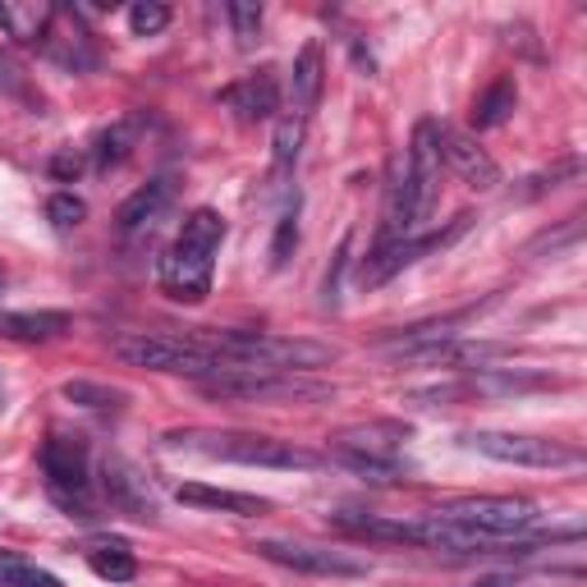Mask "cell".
<instances>
[{
  "instance_id": "cell-1",
  "label": "cell",
  "mask_w": 587,
  "mask_h": 587,
  "mask_svg": "<svg viewBox=\"0 0 587 587\" xmlns=\"http://www.w3.org/2000/svg\"><path fill=\"white\" fill-rule=\"evenodd\" d=\"M216 368H257V372H307L335 359L331 344L317 340H290V335H262V331H207L193 335Z\"/></svg>"
},
{
  "instance_id": "cell-2",
  "label": "cell",
  "mask_w": 587,
  "mask_h": 587,
  "mask_svg": "<svg viewBox=\"0 0 587 587\" xmlns=\"http://www.w3.org/2000/svg\"><path fill=\"white\" fill-rule=\"evenodd\" d=\"M225 239V221L221 212L212 207H198L179 239L170 244V253L162 257V290L175 299V303H203L212 294V262H216V248Z\"/></svg>"
},
{
  "instance_id": "cell-3",
  "label": "cell",
  "mask_w": 587,
  "mask_h": 587,
  "mask_svg": "<svg viewBox=\"0 0 587 587\" xmlns=\"http://www.w3.org/2000/svg\"><path fill=\"white\" fill-rule=\"evenodd\" d=\"M170 450H188L203 459H225V463H248V468H317L322 459L276 437H257V432H170Z\"/></svg>"
},
{
  "instance_id": "cell-4",
  "label": "cell",
  "mask_w": 587,
  "mask_h": 587,
  "mask_svg": "<svg viewBox=\"0 0 587 587\" xmlns=\"http://www.w3.org/2000/svg\"><path fill=\"white\" fill-rule=\"evenodd\" d=\"M115 359L147 372H175V376H207L216 372V359L193 335H166V331H129L110 344Z\"/></svg>"
},
{
  "instance_id": "cell-5",
  "label": "cell",
  "mask_w": 587,
  "mask_h": 587,
  "mask_svg": "<svg viewBox=\"0 0 587 587\" xmlns=\"http://www.w3.org/2000/svg\"><path fill=\"white\" fill-rule=\"evenodd\" d=\"M207 400H322L326 385H307L294 372H257V368H216L198 376Z\"/></svg>"
},
{
  "instance_id": "cell-6",
  "label": "cell",
  "mask_w": 587,
  "mask_h": 587,
  "mask_svg": "<svg viewBox=\"0 0 587 587\" xmlns=\"http://www.w3.org/2000/svg\"><path fill=\"white\" fill-rule=\"evenodd\" d=\"M463 528H473L482 537H496V541H515L524 537L528 528L541 524V510L532 500H515V496H478V500H459V505H446L437 510Z\"/></svg>"
},
{
  "instance_id": "cell-7",
  "label": "cell",
  "mask_w": 587,
  "mask_h": 587,
  "mask_svg": "<svg viewBox=\"0 0 587 587\" xmlns=\"http://www.w3.org/2000/svg\"><path fill=\"white\" fill-rule=\"evenodd\" d=\"M42 473L51 482V496L74 519H92L88 510V441L84 437H47L42 446Z\"/></svg>"
},
{
  "instance_id": "cell-8",
  "label": "cell",
  "mask_w": 587,
  "mask_h": 587,
  "mask_svg": "<svg viewBox=\"0 0 587 587\" xmlns=\"http://www.w3.org/2000/svg\"><path fill=\"white\" fill-rule=\"evenodd\" d=\"M404 188H409V225H427L441 198V143H437V120H418L409 162H404Z\"/></svg>"
},
{
  "instance_id": "cell-9",
  "label": "cell",
  "mask_w": 587,
  "mask_h": 587,
  "mask_svg": "<svg viewBox=\"0 0 587 587\" xmlns=\"http://www.w3.org/2000/svg\"><path fill=\"white\" fill-rule=\"evenodd\" d=\"M478 454L496 463H515V468H569L578 463V450L565 441H546V437H515V432H473L463 437Z\"/></svg>"
},
{
  "instance_id": "cell-10",
  "label": "cell",
  "mask_w": 587,
  "mask_h": 587,
  "mask_svg": "<svg viewBox=\"0 0 587 587\" xmlns=\"http://www.w3.org/2000/svg\"><path fill=\"white\" fill-rule=\"evenodd\" d=\"M468 221L473 216H454V225L450 229H437V234H422V239H390V244H376L372 253H368V262H363V271H359V285L363 290H376V285H385L395 271H404L409 262H418L422 253H437V248H450L459 234L468 229Z\"/></svg>"
},
{
  "instance_id": "cell-11",
  "label": "cell",
  "mask_w": 587,
  "mask_h": 587,
  "mask_svg": "<svg viewBox=\"0 0 587 587\" xmlns=\"http://www.w3.org/2000/svg\"><path fill=\"white\" fill-rule=\"evenodd\" d=\"M253 551L271 565H285V569H299V574H322V578H363L368 574V560L349 556V551H331V546H303V541H257Z\"/></svg>"
},
{
  "instance_id": "cell-12",
  "label": "cell",
  "mask_w": 587,
  "mask_h": 587,
  "mask_svg": "<svg viewBox=\"0 0 587 587\" xmlns=\"http://www.w3.org/2000/svg\"><path fill=\"white\" fill-rule=\"evenodd\" d=\"M437 143H441V162L454 166V175L468 184V188H496L500 184V166L491 162V156L450 125H437Z\"/></svg>"
},
{
  "instance_id": "cell-13",
  "label": "cell",
  "mask_w": 587,
  "mask_h": 587,
  "mask_svg": "<svg viewBox=\"0 0 587 587\" xmlns=\"http://www.w3.org/2000/svg\"><path fill=\"white\" fill-rule=\"evenodd\" d=\"M101 482H106V496H110L115 510H125V515H134V519H151V515H156L151 487H147V478L138 473V468H134L129 459L106 454V463H101Z\"/></svg>"
},
{
  "instance_id": "cell-14",
  "label": "cell",
  "mask_w": 587,
  "mask_h": 587,
  "mask_svg": "<svg viewBox=\"0 0 587 587\" xmlns=\"http://www.w3.org/2000/svg\"><path fill=\"white\" fill-rule=\"evenodd\" d=\"M175 198V179L170 175H156L151 184H143L134 198L120 203V212H115V229L120 234H138V229H151L156 221H162V212L170 207Z\"/></svg>"
},
{
  "instance_id": "cell-15",
  "label": "cell",
  "mask_w": 587,
  "mask_h": 587,
  "mask_svg": "<svg viewBox=\"0 0 587 587\" xmlns=\"http://www.w3.org/2000/svg\"><path fill=\"white\" fill-rule=\"evenodd\" d=\"M221 101L239 110L244 120H271V115L281 110V84H276V74L271 69H262V74H248L244 84L225 88Z\"/></svg>"
},
{
  "instance_id": "cell-16",
  "label": "cell",
  "mask_w": 587,
  "mask_h": 587,
  "mask_svg": "<svg viewBox=\"0 0 587 587\" xmlns=\"http://www.w3.org/2000/svg\"><path fill=\"white\" fill-rule=\"evenodd\" d=\"M322 84H326V60H322V47L307 42L299 56H294V69H290V101H294V120L317 110L322 101Z\"/></svg>"
},
{
  "instance_id": "cell-17",
  "label": "cell",
  "mask_w": 587,
  "mask_h": 587,
  "mask_svg": "<svg viewBox=\"0 0 587 587\" xmlns=\"http://www.w3.org/2000/svg\"><path fill=\"white\" fill-rule=\"evenodd\" d=\"M184 505H198V510H221V515H239V519H257L271 505L262 496H244V491H225V487H203V482H184L175 491Z\"/></svg>"
},
{
  "instance_id": "cell-18",
  "label": "cell",
  "mask_w": 587,
  "mask_h": 587,
  "mask_svg": "<svg viewBox=\"0 0 587 587\" xmlns=\"http://www.w3.org/2000/svg\"><path fill=\"white\" fill-rule=\"evenodd\" d=\"M331 524L349 537H363V541H409V546H418V519H385V515L340 510V515H331Z\"/></svg>"
},
{
  "instance_id": "cell-19",
  "label": "cell",
  "mask_w": 587,
  "mask_h": 587,
  "mask_svg": "<svg viewBox=\"0 0 587 587\" xmlns=\"http://www.w3.org/2000/svg\"><path fill=\"white\" fill-rule=\"evenodd\" d=\"M409 432L400 422H368V427H344L335 437V450H354V454H376V459H400V441Z\"/></svg>"
},
{
  "instance_id": "cell-20",
  "label": "cell",
  "mask_w": 587,
  "mask_h": 587,
  "mask_svg": "<svg viewBox=\"0 0 587 587\" xmlns=\"http://www.w3.org/2000/svg\"><path fill=\"white\" fill-rule=\"evenodd\" d=\"M138 134H143V115H125V120H115L110 129H101V134H97V147H92L97 166H101V170L120 166L125 156L138 147Z\"/></svg>"
},
{
  "instance_id": "cell-21",
  "label": "cell",
  "mask_w": 587,
  "mask_h": 587,
  "mask_svg": "<svg viewBox=\"0 0 587 587\" xmlns=\"http://www.w3.org/2000/svg\"><path fill=\"white\" fill-rule=\"evenodd\" d=\"M515 106H519V88H515V78L505 74V78H496V84L473 101V125L478 129H500L515 115Z\"/></svg>"
},
{
  "instance_id": "cell-22",
  "label": "cell",
  "mask_w": 587,
  "mask_h": 587,
  "mask_svg": "<svg viewBox=\"0 0 587 587\" xmlns=\"http://www.w3.org/2000/svg\"><path fill=\"white\" fill-rule=\"evenodd\" d=\"M69 326H74L69 312H10V317L0 322V331L14 340H56Z\"/></svg>"
},
{
  "instance_id": "cell-23",
  "label": "cell",
  "mask_w": 587,
  "mask_h": 587,
  "mask_svg": "<svg viewBox=\"0 0 587 587\" xmlns=\"http://www.w3.org/2000/svg\"><path fill=\"white\" fill-rule=\"evenodd\" d=\"M47 23H51V10L47 6H0V28L19 42H37L47 37Z\"/></svg>"
},
{
  "instance_id": "cell-24",
  "label": "cell",
  "mask_w": 587,
  "mask_h": 587,
  "mask_svg": "<svg viewBox=\"0 0 587 587\" xmlns=\"http://www.w3.org/2000/svg\"><path fill=\"white\" fill-rule=\"evenodd\" d=\"M88 565H92V574H97V578H106V583H129V578L138 574L134 551H129V546H120V541L97 546V551L88 556Z\"/></svg>"
},
{
  "instance_id": "cell-25",
  "label": "cell",
  "mask_w": 587,
  "mask_h": 587,
  "mask_svg": "<svg viewBox=\"0 0 587 587\" xmlns=\"http://www.w3.org/2000/svg\"><path fill=\"white\" fill-rule=\"evenodd\" d=\"M60 395H65L69 404H84V409H125V404H129L125 390L101 385V381H65Z\"/></svg>"
},
{
  "instance_id": "cell-26",
  "label": "cell",
  "mask_w": 587,
  "mask_h": 587,
  "mask_svg": "<svg viewBox=\"0 0 587 587\" xmlns=\"http://www.w3.org/2000/svg\"><path fill=\"white\" fill-rule=\"evenodd\" d=\"M335 459L344 468H354V473H363L368 482H400L409 473L400 459H376V454H354V450H335Z\"/></svg>"
},
{
  "instance_id": "cell-27",
  "label": "cell",
  "mask_w": 587,
  "mask_h": 587,
  "mask_svg": "<svg viewBox=\"0 0 587 587\" xmlns=\"http://www.w3.org/2000/svg\"><path fill=\"white\" fill-rule=\"evenodd\" d=\"M0 578H6L10 587H60L56 574L37 569L32 560H23V556H14V551H0Z\"/></svg>"
},
{
  "instance_id": "cell-28",
  "label": "cell",
  "mask_w": 587,
  "mask_h": 587,
  "mask_svg": "<svg viewBox=\"0 0 587 587\" xmlns=\"http://www.w3.org/2000/svg\"><path fill=\"white\" fill-rule=\"evenodd\" d=\"M299 147H303V120H294V115H290V120L276 125V175H281V179L294 170Z\"/></svg>"
},
{
  "instance_id": "cell-29",
  "label": "cell",
  "mask_w": 587,
  "mask_h": 587,
  "mask_svg": "<svg viewBox=\"0 0 587 587\" xmlns=\"http://www.w3.org/2000/svg\"><path fill=\"white\" fill-rule=\"evenodd\" d=\"M229 23H234V37H239V47H253L257 32H262V6H253V0H234V6H225Z\"/></svg>"
},
{
  "instance_id": "cell-30",
  "label": "cell",
  "mask_w": 587,
  "mask_h": 587,
  "mask_svg": "<svg viewBox=\"0 0 587 587\" xmlns=\"http://www.w3.org/2000/svg\"><path fill=\"white\" fill-rule=\"evenodd\" d=\"M294 248H299V198H294V207L281 216V225H276V244H271V266H285L290 257H294Z\"/></svg>"
},
{
  "instance_id": "cell-31",
  "label": "cell",
  "mask_w": 587,
  "mask_h": 587,
  "mask_svg": "<svg viewBox=\"0 0 587 587\" xmlns=\"http://www.w3.org/2000/svg\"><path fill=\"white\" fill-rule=\"evenodd\" d=\"M166 23H170V10H166V6H156V0H143V6H134V10H129V28H134L138 37L162 32Z\"/></svg>"
},
{
  "instance_id": "cell-32",
  "label": "cell",
  "mask_w": 587,
  "mask_h": 587,
  "mask_svg": "<svg viewBox=\"0 0 587 587\" xmlns=\"http://www.w3.org/2000/svg\"><path fill=\"white\" fill-rule=\"evenodd\" d=\"M47 216L60 225V229H69V225H78L88 216V207H84V198H74V193H56V198L47 203Z\"/></svg>"
},
{
  "instance_id": "cell-33",
  "label": "cell",
  "mask_w": 587,
  "mask_h": 587,
  "mask_svg": "<svg viewBox=\"0 0 587 587\" xmlns=\"http://www.w3.org/2000/svg\"><path fill=\"white\" fill-rule=\"evenodd\" d=\"M78 170H84V156H78L74 147H65V151H56V156H51V175H56L60 184H74V179H78Z\"/></svg>"
},
{
  "instance_id": "cell-34",
  "label": "cell",
  "mask_w": 587,
  "mask_h": 587,
  "mask_svg": "<svg viewBox=\"0 0 587 587\" xmlns=\"http://www.w3.org/2000/svg\"><path fill=\"white\" fill-rule=\"evenodd\" d=\"M344 262H349V239L340 244L335 266H331V276H326V307H335V303H340V271H344Z\"/></svg>"
},
{
  "instance_id": "cell-35",
  "label": "cell",
  "mask_w": 587,
  "mask_h": 587,
  "mask_svg": "<svg viewBox=\"0 0 587 587\" xmlns=\"http://www.w3.org/2000/svg\"><path fill=\"white\" fill-rule=\"evenodd\" d=\"M0 299H6V266H0Z\"/></svg>"
},
{
  "instance_id": "cell-36",
  "label": "cell",
  "mask_w": 587,
  "mask_h": 587,
  "mask_svg": "<svg viewBox=\"0 0 587 587\" xmlns=\"http://www.w3.org/2000/svg\"><path fill=\"white\" fill-rule=\"evenodd\" d=\"M0 404H6V381H0Z\"/></svg>"
},
{
  "instance_id": "cell-37",
  "label": "cell",
  "mask_w": 587,
  "mask_h": 587,
  "mask_svg": "<svg viewBox=\"0 0 587 587\" xmlns=\"http://www.w3.org/2000/svg\"><path fill=\"white\" fill-rule=\"evenodd\" d=\"M0 587H10V583H6V578H0Z\"/></svg>"
}]
</instances>
